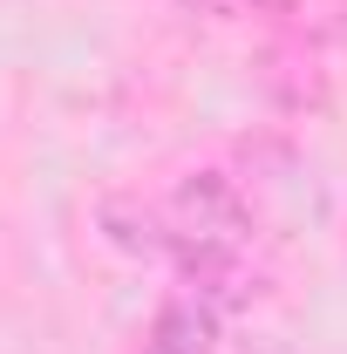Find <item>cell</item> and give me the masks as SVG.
<instances>
[{
	"instance_id": "cell-1",
	"label": "cell",
	"mask_w": 347,
	"mask_h": 354,
	"mask_svg": "<svg viewBox=\"0 0 347 354\" xmlns=\"http://www.w3.org/2000/svg\"><path fill=\"white\" fill-rule=\"evenodd\" d=\"M150 348L164 354H212L218 348V307L205 300V293H171L164 307H157V320H150Z\"/></svg>"
},
{
	"instance_id": "cell-2",
	"label": "cell",
	"mask_w": 347,
	"mask_h": 354,
	"mask_svg": "<svg viewBox=\"0 0 347 354\" xmlns=\"http://www.w3.org/2000/svg\"><path fill=\"white\" fill-rule=\"evenodd\" d=\"M191 14H306L313 0H184Z\"/></svg>"
},
{
	"instance_id": "cell-3",
	"label": "cell",
	"mask_w": 347,
	"mask_h": 354,
	"mask_svg": "<svg viewBox=\"0 0 347 354\" xmlns=\"http://www.w3.org/2000/svg\"><path fill=\"white\" fill-rule=\"evenodd\" d=\"M143 354H164V348H143Z\"/></svg>"
}]
</instances>
